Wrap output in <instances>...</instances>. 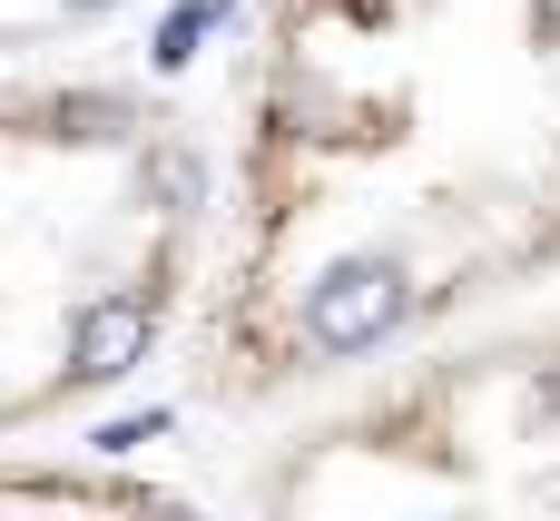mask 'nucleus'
<instances>
[{"label": "nucleus", "instance_id": "1", "mask_svg": "<svg viewBox=\"0 0 560 521\" xmlns=\"http://www.w3.org/2000/svg\"><path fill=\"white\" fill-rule=\"evenodd\" d=\"M148 325H158V296H118V305H89L79 335H69V374L79 384H108L148 355Z\"/></svg>", "mask_w": 560, "mask_h": 521}, {"label": "nucleus", "instance_id": "2", "mask_svg": "<svg viewBox=\"0 0 560 521\" xmlns=\"http://www.w3.org/2000/svg\"><path fill=\"white\" fill-rule=\"evenodd\" d=\"M384 325H394V296H384V286H325V296L305 305V335H315V355H364Z\"/></svg>", "mask_w": 560, "mask_h": 521}, {"label": "nucleus", "instance_id": "3", "mask_svg": "<svg viewBox=\"0 0 560 521\" xmlns=\"http://www.w3.org/2000/svg\"><path fill=\"white\" fill-rule=\"evenodd\" d=\"M226 10H236V0H177V10H167V30H158V69H187V59H197V39H207Z\"/></svg>", "mask_w": 560, "mask_h": 521}]
</instances>
